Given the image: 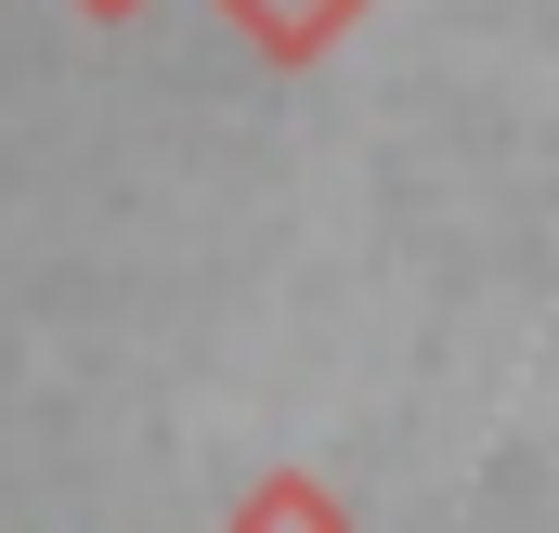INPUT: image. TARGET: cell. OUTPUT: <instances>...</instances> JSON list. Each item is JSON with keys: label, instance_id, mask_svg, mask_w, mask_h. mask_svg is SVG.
<instances>
[{"label": "cell", "instance_id": "cell-1", "mask_svg": "<svg viewBox=\"0 0 559 533\" xmlns=\"http://www.w3.org/2000/svg\"><path fill=\"white\" fill-rule=\"evenodd\" d=\"M235 13H248V26H261L274 52H312V39H325V26H338L352 0H235Z\"/></svg>", "mask_w": 559, "mask_h": 533}, {"label": "cell", "instance_id": "cell-2", "mask_svg": "<svg viewBox=\"0 0 559 533\" xmlns=\"http://www.w3.org/2000/svg\"><path fill=\"white\" fill-rule=\"evenodd\" d=\"M92 13H131V0H92Z\"/></svg>", "mask_w": 559, "mask_h": 533}]
</instances>
